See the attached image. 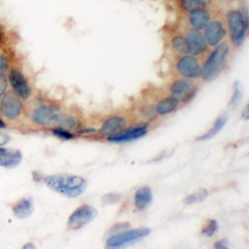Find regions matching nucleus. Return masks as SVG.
Returning a JSON list of instances; mask_svg holds the SVG:
<instances>
[{"label":"nucleus","instance_id":"nucleus-1","mask_svg":"<svg viewBox=\"0 0 249 249\" xmlns=\"http://www.w3.org/2000/svg\"><path fill=\"white\" fill-rule=\"evenodd\" d=\"M43 181L51 191L70 198L82 196L87 188V181L84 178L70 174L46 176L43 178Z\"/></svg>","mask_w":249,"mask_h":249},{"label":"nucleus","instance_id":"nucleus-2","mask_svg":"<svg viewBox=\"0 0 249 249\" xmlns=\"http://www.w3.org/2000/svg\"><path fill=\"white\" fill-rule=\"evenodd\" d=\"M228 54H230V46L226 43L216 46L202 67L201 76L205 81H214L220 75L225 66Z\"/></svg>","mask_w":249,"mask_h":249},{"label":"nucleus","instance_id":"nucleus-3","mask_svg":"<svg viewBox=\"0 0 249 249\" xmlns=\"http://www.w3.org/2000/svg\"><path fill=\"white\" fill-rule=\"evenodd\" d=\"M226 18L228 28H230L231 42L234 46L239 47L244 42L248 28L247 13L244 14L239 10L232 9L227 12Z\"/></svg>","mask_w":249,"mask_h":249},{"label":"nucleus","instance_id":"nucleus-4","mask_svg":"<svg viewBox=\"0 0 249 249\" xmlns=\"http://www.w3.org/2000/svg\"><path fill=\"white\" fill-rule=\"evenodd\" d=\"M64 114L55 105H43L36 108L32 113V120L39 126L46 128L61 127Z\"/></svg>","mask_w":249,"mask_h":249},{"label":"nucleus","instance_id":"nucleus-5","mask_svg":"<svg viewBox=\"0 0 249 249\" xmlns=\"http://www.w3.org/2000/svg\"><path fill=\"white\" fill-rule=\"evenodd\" d=\"M151 230L147 227L135 228V230H126L121 232L111 235L106 242L107 248H120L129 243L140 241L149 236Z\"/></svg>","mask_w":249,"mask_h":249},{"label":"nucleus","instance_id":"nucleus-6","mask_svg":"<svg viewBox=\"0 0 249 249\" xmlns=\"http://www.w3.org/2000/svg\"><path fill=\"white\" fill-rule=\"evenodd\" d=\"M98 216V212L94 206L90 204H83L69 216L67 221L68 230L78 231L81 230Z\"/></svg>","mask_w":249,"mask_h":249},{"label":"nucleus","instance_id":"nucleus-7","mask_svg":"<svg viewBox=\"0 0 249 249\" xmlns=\"http://www.w3.org/2000/svg\"><path fill=\"white\" fill-rule=\"evenodd\" d=\"M178 71L189 79L199 78L202 73V67L200 66L199 62L193 55H184L180 57L177 63Z\"/></svg>","mask_w":249,"mask_h":249},{"label":"nucleus","instance_id":"nucleus-8","mask_svg":"<svg viewBox=\"0 0 249 249\" xmlns=\"http://www.w3.org/2000/svg\"><path fill=\"white\" fill-rule=\"evenodd\" d=\"M147 134H148V124H143L127 130H122L117 134L108 136L107 140L115 143H124V142H131L133 141L142 139Z\"/></svg>","mask_w":249,"mask_h":249},{"label":"nucleus","instance_id":"nucleus-9","mask_svg":"<svg viewBox=\"0 0 249 249\" xmlns=\"http://www.w3.org/2000/svg\"><path fill=\"white\" fill-rule=\"evenodd\" d=\"M170 91L173 94V96H175L178 100L186 102L195 96L196 86L195 84V82L189 78L178 79L172 84Z\"/></svg>","mask_w":249,"mask_h":249},{"label":"nucleus","instance_id":"nucleus-10","mask_svg":"<svg viewBox=\"0 0 249 249\" xmlns=\"http://www.w3.org/2000/svg\"><path fill=\"white\" fill-rule=\"evenodd\" d=\"M9 84L15 94L23 100H27L31 95V88L24 75L18 69H12L8 75Z\"/></svg>","mask_w":249,"mask_h":249},{"label":"nucleus","instance_id":"nucleus-11","mask_svg":"<svg viewBox=\"0 0 249 249\" xmlns=\"http://www.w3.org/2000/svg\"><path fill=\"white\" fill-rule=\"evenodd\" d=\"M23 110L22 103L13 93H7L1 100V112L9 120H15L21 115Z\"/></svg>","mask_w":249,"mask_h":249},{"label":"nucleus","instance_id":"nucleus-12","mask_svg":"<svg viewBox=\"0 0 249 249\" xmlns=\"http://www.w3.org/2000/svg\"><path fill=\"white\" fill-rule=\"evenodd\" d=\"M186 43H188L189 48V54L193 56L201 55L204 53L207 49L206 41L204 39V36L196 29H192L186 32L185 35Z\"/></svg>","mask_w":249,"mask_h":249},{"label":"nucleus","instance_id":"nucleus-13","mask_svg":"<svg viewBox=\"0 0 249 249\" xmlns=\"http://www.w3.org/2000/svg\"><path fill=\"white\" fill-rule=\"evenodd\" d=\"M204 30V39L206 43H209L211 46L215 47L220 44L222 39L224 38L226 31L224 28V25L219 20H215V21L209 22Z\"/></svg>","mask_w":249,"mask_h":249},{"label":"nucleus","instance_id":"nucleus-14","mask_svg":"<svg viewBox=\"0 0 249 249\" xmlns=\"http://www.w3.org/2000/svg\"><path fill=\"white\" fill-rule=\"evenodd\" d=\"M128 121L122 116H113L103 123L99 133L102 136H111L117 134L127 127Z\"/></svg>","mask_w":249,"mask_h":249},{"label":"nucleus","instance_id":"nucleus-15","mask_svg":"<svg viewBox=\"0 0 249 249\" xmlns=\"http://www.w3.org/2000/svg\"><path fill=\"white\" fill-rule=\"evenodd\" d=\"M22 153L9 148H0V167L14 169L22 161Z\"/></svg>","mask_w":249,"mask_h":249},{"label":"nucleus","instance_id":"nucleus-16","mask_svg":"<svg viewBox=\"0 0 249 249\" xmlns=\"http://www.w3.org/2000/svg\"><path fill=\"white\" fill-rule=\"evenodd\" d=\"M189 20L195 29L200 30L209 24L211 20V13L205 7H197L190 11Z\"/></svg>","mask_w":249,"mask_h":249},{"label":"nucleus","instance_id":"nucleus-17","mask_svg":"<svg viewBox=\"0 0 249 249\" xmlns=\"http://www.w3.org/2000/svg\"><path fill=\"white\" fill-rule=\"evenodd\" d=\"M153 201V192L150 186H142L135 194V207L140 212H144L149 209Z\"/></svg>","mask_w":249,"mask_h":249},{"label":"nucleus","instance_id":"nucleus-18","mask_svg":"<svg viewBox=\"0 0 249 249\" xmlns=\"http://www.w3.org/2000/svg\"><path fill=\"white\" fill-rule=\"evenodd\" d=\"M13 214L19 219H26L34 213V203L31 197H25L20 199L12 207Z\"/></svg>","mask_w":249,"mask_h":249},{"label":"nucleus","instance_id":"nucleus-19","mask_svg":"<svg viewBox=\"0 0 249 249\" xmlns=\"http://www.w3.org/2000/svg\"><path fill=\"white\" fill-rule=\"evenodd\" d=\"M178 104L179 100L175 96L164 98L157 103V105L155 106V112L160 116L169 115L178 109Z\"/></svg>","mask_w":249,"mask_h":249},{"label":"nucleus","instance_id":"nucleus-20","mask_svg":"<svg viewBox=\"0 0 249 249\" xmlns=\"http://www.w3.org/2000/svg\"><path fill=\"white\" fill-rule=\"evenodd\" d=\"M227 121H228V116L226 114L217 118L216 121L213 124V126L209 131H207L205 134L198 137L197 141H207V140L213 139L224 128Z\"/></svg>","mask_w":249,"mask_h":249},{"label":"nucleus","instance_id":"nucleus-21","mask_svg":"<svg viewBox=\"0 0 249 249\" xmlns=\"http://www.w3.org/2000/svg\"><path fill=\"white\" fill-rule=\"evenodd\" d=\"M9 62L5 55H0V97H1L7 88L6 81V71L8 69Z\"/></svg>","mask_w":249,"mask_h":249},{"label":"nucleus","instance_id":"nucleus-22","mask_svg":"<svg viewBox=\"0 0 249 249\" xmlns=\"http://www.w3.org/2000/svg\"><path fill=\"white\" fill-rule=\"evenodd\" d=\"M207 196H209V192H207L205 189H199L196 192H195L194 194L186 196L183 199V202L188 205L196 204V203L202 202L203 200L206 199Z\"/></svg>","mask_w":249,"mask_h":249},{"label":"nucleus","instance_id":"nucleus-23","mask_svg":"<svg viewBox=\"0 0 249 249\" xmlns=\"http://www.w3.org/2000/svg\"><path fill=\"white\" fill-rule=\"evenodd\" d=\"M218 222L215 219H209L207 220L201 230V233L207 237H213L218 232Z\"/></svg>","mask_w":249,"mask_h":249},{"label":"nucleus","instance_id":"nucleus-24","mask_svg":"<svg viewBox=\"0 0 249 249\" xmlns=\"http://www.w3.org/2000/svg\"><path fill=\"white\" fill-rule=\"evenodd\" d=\"M172 44L174 48L180 54H189V48L188 43H186V40L184 37L177 35L173 38Z\"/></svg>","mask_w":249,"mask_h":249},{"label":"nucleus","instance_id":"nucleus-25","mask_svg":"<svg viewBox=\"0 0 249 249\" xmlns=\"http://www.w3.org/2000/svg\"><path fill=\"white\" fill-rule=\"evenodd\" d=\"M242 97H243V88L239 82H236L233 85V93H232V97H231V100L230 103L231 106L232 108H235L240 103Z\"/></svg>","mask_w":249,"mask_h":249},{"label":"nucleus","instance_id":"nucleus-26","mask_svg":"<svg viewBox=\"0 0 249 249\" xmlns=\"http://www.w3.org/2000/svg\"><path fill=\"white\" fill-rule=\"evenodd\" d=\"M180 5L184 10L191 11L197 7H204L205 3L202 0H180Z\"/></svg>","mask_w":249,"mask_h":249},{"label":"nucleus","instance_id":"nucleus-27","mask_svg":"<svg viewBox=\"0 0 249 249\" xmlns=\"http://www.w3.org/2000/svg\"><path fill=\"white\" fill-rule=\"evenodd\" d=\"M53 135L61 140H65V141H70L73 140L75 138V135L72 134L69 130L64 129V128H61V127H56L53 129L52 131Z\"/></svg>","mask_w":249,"mask_h":249},{"label":"nucleus","instance_id":"nucleus-28","mask_svg":"<svg viewBox=\"0 0 249 249\" xmlns=\"http://www.w3.org/2000/svg\"><path fill=\"white\" fill-rule=\"evenodd\" d=\"M122 196L119 194H107L103 196V201L105 204H114L120 201Z\"/></svg>","mask_w":249,"mask_h":249},{"label":"nucleus","instance_id":"nucleus-29","mask_svg":"<svg viewBox=\"0 0 249 249\" xmlns=\"http://www.w3.org/2000/svg\"><path fill=\"white\" fill-rule=\"evenodd\" d=\"M228 247L230 246H228V241L226 238L219 239L214 243V248L216 249H227Z\"/></svg>","mask_w":249,"mask_h":249},{"label":"nucleus","instance_id":"nucleus-30","mask_svg":"<svg viewBox=\"0 0 249 249\" xmlns=\"http://www.w3.org/2000/svg\"><path fill=\"white\" fill-rule=\"evenodd\" d=\"M10 140L11 138L9 135L3 132H0V147L5 146V144H7L10 142Z\"/></svg>","mask_w":249,"mask_h":249},{"label":"nucleus","instance_id":"nucleus-31","mask_svg":"<svg viewBox=\"0 0 249 249\" xmlns=\"http://www.w3.org/2000/svg\"><path fill=\"white\" fill-rule=\"evenodd\" d=\"M96 132V130L95 129H85V130H82V131H80V133L81 134H93V133H95Z\"/></svg>","mask_w":249,"mask_h":249},{"label":"nucleus","instance_id":"nucleus-32","mask_svg":"<svg viewBox=\"0 0 249 249\" xmlns=\"http://www.w3.org/2000/svg\"><path fill=\"white\" fill-rule=\"evenodd\" d=\"M242 115H243V116H242V117H243V119L247 121V120H248V106H246V112H245V111H243Z\"/></svg>","mask_w":249,"mask_h":249},{"label":"nucleus","instance_id":"nucleus-33","mask_svg":"<svg viewBox=\"0 0 249 249\" xmlns=\"http://www.w3.org/2000/svg\"><path fill=\"white\" fill-rule=\"evenodd\" d=\"M23 248H25V249H27V248H35V245L32 242H28L27 244H25L23 246Z\"/></svg>","mask_w":249,"mask_h":249},{"label":"nucleus","instance_id":"nucleus-34","mask_svg":"<svg viewBox=\"0 0 249 249\" xmlns=\"http://www.w3.org/2000/svg\"><path fill=\"white\" fill-rule=\"evenodd\" d=\"M2 42H3V31L1 27H0V45L2 44Z\"/></svg>","mask_w":249,"mask_h":249},{"label":"nucleus","instance_id":"nucleus-35","mask_svg":"<svg viewBox=\"0 0 249 249\" xmlns=\"http://www.w3.org/2000/svg\"><path fill=\"white\" fill-rule=\"evenodd\" d=\"M5 128H6V124L4 123V121L0 119V129H5Z\"/></svg>","mask_w":249,"mask_h":249}]
</instances>
